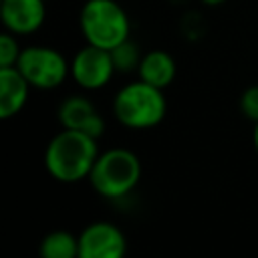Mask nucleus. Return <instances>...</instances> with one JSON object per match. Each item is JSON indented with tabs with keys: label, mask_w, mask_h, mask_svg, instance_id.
<instances>
[{
	"label": "nucleus",
	"mask_w": 258,
	"mask_h": 258,
	"mask_svg": "<svg viewBox=\"0 0 258 258\" xmlns=\"http://www.w3.org/2000/svg\"><path fill=\"white\" fill-rule=\"evenodd\" d=\"M95 161H97L95 137L75 129H62L58 135H54L44 155L48 173L64 183H73L87 177Z\"/></svg>",
	"instance_id": "1"
},
{
	"label": "nucleus",
	"mask_w": 258,
	"mask_h": 258,
	"mask_svg": "<svg viewBox=\"0 0 258 258\" xmlns=\"http://www.w3.org/2000/svg\"><path fill=\"white\" fill-rule=\"evenodd\" d=\"M81 28L89 44L115 48L129 36V20L115 0H87L81 10Z\"/></svg>",
	"instance_id": "2"
},
{
	"label": "nucleus",
	"mask_w": 258,
	"mask_h": 258,
	"mask_svg": "<svg viewBox=\"0 0 258 258\" xmlns=\"http://www.w3.org/2000/svg\"><path fill=\"white\" fill-rule=\"evenodd\" d=\"M117 119L133 129H145L157 125L165 115V99L161 89L139 81L123 87L115 97Z\"/></svg>",
	"instance_id": "3"
},
{
	"label": "nucleus",
	"mask_w": 258,
	"mask_h": 258,
	"mask_svg": "<svg viewBox=\"0 0 258 258\" xmlns=\"http://www.w3.org/2000/svg\"><path fill=\"white\" fill-rule=\"evenodd\" d=\"M141 167L129 149H111L97 157L89 177L93 187L105 198H121L131 191L139 179Z\"/></svg>",
	"instance_id": "4"
},
{
	"label": "nucleus",
	"mask_w": 258,
	"mask_h": 258,
	"mask_svg": "<svg viewBox=\"0 0 258 258\" xmlns=\"http://www.w3.org/2000/svg\"><path fill=\"white\" fill-rule=\"evenodd\" d=\"M24 79L38 89H52L58 87L67 77V62L60 52L46 48V46H32L20 52L14 64Z\"/></svg>",
	"instance_id": "5"
},
{
	"label": "nucleus",
	"mask_w": 258,
	"mask_h": 258,
	"mask_svg": "<svg viewBox=\"0 0 258 258\" xmlns=\"http://www.w3.org/2000/svg\"><path fill=\"white\" fill-rule=\"evenodd\" d=\"M115 71L111 50L89 44L81 48L71 64V73L75 81L85 89H99L103 87Z\"/></svg>",
	"instance_id": "6"
},
{
	"label": "nucleus",
	"mask_w": 258,
	"mask_h": 258,
	"mask_svg": "<svg viewBox=\"0 0 258 258\" xmlns=\"http://www.w3.org/2000/svg\"><path fill=\"white\" fill-rule=\"evenodd\" d=\"M125 236L109 222H95L87 226L79 238L81 258H119L125 254Z\"/></svg>",
	"instance_id": "7"
},
{
	"label": "nucleus",
	"mask_w": 258,
	"mask_h": 258,
	"mask_svg": "<svg viewBox=\"0 0 258 258\" xmlns=\"http://www.w3.org/2000/svg\"><path fill=\"white\" fill-rule=\"evenodd\" d=\"M58 119L62 123L64 129H75V131H83L91 137H99L105 129L103 117L97 113V109L93 107V103L85 97H69L58 111Z\"/></svg>",
	"instance_id": "8"
},
{
	"label": "nucleus",
	"mask_w": 258,
	"mask_h": 258,
	"mask_svg": "<svg viewBox=\"0 0 258 258\" xmlns=\"http://www.w3.org/2000/svg\"><path fill=\"white\" fill-rule=\"evenodd\" d=\"M0 14L8 30L28 34L42 24L44 4L42 0H2Z\"/></svg>",
	"instance_id": "9"
},
{
	"label": "nucleus",
	"mask_w": 258,
	"mask_h": 258,
	"mask_svg": "<svg viewBox=\"0 0 258 258\" xmlns=\"http://www.w3.org/2000/svg\"><path fill=\"white\" fill-rule=\"evenodd\" d=\"M28 81L16 67H0V117L16 115L28 95Z\"/></svg>",
	"instance_id": "10"
},
{
	"label": "nucleus",
	"mask_w": 258,
	"mask_h": 258,
	"mask_svg": "<svg viewBox=\"0 0 258 258\" xmlns=\"http://www.w3.org/2000/svg\"><path fill=\"white\" fill-rule=\"evenodd\" d=\"M139 77H141V81H145V83H149L157 89H163L175 77V62L167 52L153 50V52H149L141 58Z\"/></svg>",
	"instance_id": "11"
},
{
	"label": "nucleus",
	"mask_w": 258,
	"mask_h": 258,
	"mask_svg": "<svg viewBox=\"0 0 258 258\" xmlns=\"http://www.w3.org/2000/svg\"><path fill=\"white\" fill-rule=\"evenodd\" d=\"M40 254L44 258H75L79 256V238L69 232H52L40 242Z\"/></svg>",
	"instance_id": "12"
},
{
	"label": "nucleus",
	"mask_w": 258,
	"mask_h": 258,
	"mask_svg": "<svg viewBox=\"0 0 258 258\" xmlns=\"http://www.w3.org/2000/svg\"><path fill=\"white\" fill-rule=\"evenodd\" d=\"M111 56H113L115 69H119V71H129V69H133L135 64L141 62L135 44L129 42V40H123L121 44H117L115 48H111Z\"/></svg>",
	"instance_id": "13"
},
{
	"label": "nucleus",
	"mask_w": 258,
	"mask_h": 258,
	"mask_svg": "<svg viewBox=\"0 0 258 258\" xmlns=\"http://www.w3.org/2000/svg\"><path fill=\"white\" fill-rule=\"evenodd\" d=\"M22 50H18L16 40L10 34L0 36V67H14Z\"/></svg>",
	"instance_id": "14"
},
{
	"label": "nucleus",
	"mask_w": 258,
	"mask_h": 258,
	"mask_svg": "<svg viewBox=\"0 0 258 258\" xmlns=\"http://www.w3.org/2000/svg\"><path fill=\"white\" fill-rule=\"evenodd\" d=\"M240 107H242V113H244L248 119H252V121L258 123V85L248 87V89L242 93Z\"/></svg>",
	"instance_id": "15"
},
{
	"label": "nucleus",
	"mask_w": 258,
	"mask_h": 258,
	"mask_svg": "<svg viewBox=\"0 0 258 258\" xmlns=\"http://www.w3.org/2000/svg\"><path fill=\"white\" fill-rule=\"evenodd\" d=\"M204 4H210V6H216V4H222L224 0H202Z\"/></svg>",
	"instance_id": "16"
},
{
	"label": "nucleus",
	"mask_w": 258,
	"mask_h": 258,
	"mask_svg": "<svg viewBox=\"0 0 258 258\" xmlns=\"http://www.w3.org/2000/svg\"><path fill=\"white\" fill-rule=\"evenodd\" d=\"M254 145L258 149V123H256V131H254Z\"/></svg>",
	"instance_id": "17"
}]
</instances>
